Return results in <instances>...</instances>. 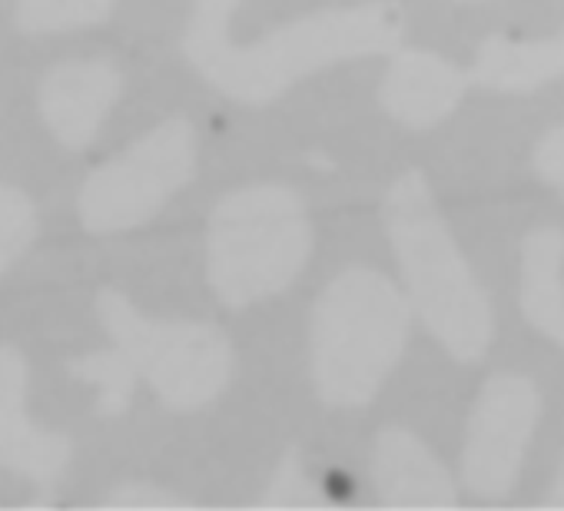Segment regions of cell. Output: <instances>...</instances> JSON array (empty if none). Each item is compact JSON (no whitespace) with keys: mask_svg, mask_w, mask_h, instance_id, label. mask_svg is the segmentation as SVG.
<instances>
[{"mask_svg":"<svg viewBox=\"0 0 564 511\" xmlns=\"http://www.w3.org/2000/svg\"><path fill=\"white\" fill-rule=\"evenodd\" d=\"M236 8L239 0H193L183 57L216 94L242 107H269L329 67L395 54L405 34V14L395 0H366L306 14L262 41L236 44L229 34Z\"/></svg>","mask_w":564,"mask_h":511,"instance_id":"1","label":"cell"},{"mask_svg":"<svg viewBox=\"0 0 564 511\" xmlns=\"http://www.w3.org/2000/svg\"><path fill=\"white\" fill-rule=\"evenodd\" d=\"M382 222L419 323L455 362H481L495 339V313L422 170L392 183Z\"/></svg>","mask_w":564,"mask_h":511,"instance_id":"2","label":"cell"},{"mask_svg":"<svg viewBox=\"0 0 564 511\" xmlns=\"http://www.w3.org/2000/svg\"><path fill=\"white\" fill-rule=\"evenodd\" d=\"M405 290L369 267L343 270L313 309V385L329 409L369 405L405 356Z\"/></svg>","mask_w":564,"mask_h":511,"instance_id":"3","label":"cell"},{"mask_svg":"<svg viewBox=\"0 0 564 511\" xmlns=\"http://www.w3.org/2000/svg\"><path fill=\"white\" fill-rule=\"evenodd\" d=\"M316 246L306 199L282 183H252L226 193L206 226V280L229 309L286 293Z\"/></svg>","mask_w":564,"mask_h":511,"instance_id":"4","label":"cell"},{"mask_svg":"<svg viewBox=\"0 0 564 511\" xmlns=\"http://www.w3.org/2000/svg\"><path fill=\"white\" fill-rule=\"evenodd\" d=\"M97 313L113 346L173 412L209 405L232 379V346L209 323L150 319L123 293L104 290Z\"/></svg>","mask_w":564,"mask_h":511,"instance_id":"5","label":"cell"},{"mask_svg":"<svg viewBox=\"0 0 564 511\" xmlns=\"http://www.w3.org/2000/svg\"><path fill=\"white\" fill-rule=\"evenodd\" d=\"M196 173V133L170 117L120 156L107 160L80 189V219L90 232H123L153 219Z\"/></svg>","mask_w":564,"mask_h":511,"instance_id":"6","label":"cell"},{"mask_svg":"<svg viewBox=\"0 0 564 511\" xmlns=\"http://www.w3.org/2000/svg\"><path fill=\"white\" fill-rule=\"evenodd\" d=\"M541 422V392L521 372L485 379L465 428L462 485L478 498H505L521 475L524 452Z\"/></svg>","mask_w":564,"mask_h":511,"instance_id":"7","label":"cell"},{"mask_svg":"<svg viewBox=\"0 0 564 511\" xmlns=\"http://www.w3.org/2000/svg\"><path fill=\"white\" fill-rule=\"evenodd\" d=\"M471 87L495 94H531L564 77V34L547 41H508L488 37L471 61ZM534 176L564 199V127L544 133L531 153Z\"/></svg>","mask_w":564,"mask_h":511,"instance_id":"8","label":"cell"},{"mask_svg":"<svg viewBox=\"0 0 564 511\" xmlns=\"http://www.w3.org/2000/svg\"><path fill=\"white\" fill-rule=\"evenodd\" d=\"M28 359L14 346H0V465L54 488L70 465L74 445L61 432L37 428L28 412Z\"/></svg>","mask_w":564,"mask_h":511,"instance_id":"9","label":"cell"},{"mask_svg":"<svg viewBox=\"0 0 564 511\" xmlns=\"http://www.w3.org/2000/svg\"><path fill=\"white\" fill-rule=\"evenodd\" d=\"M120 94H123V77L113 64L74 61L54 67L41 80L37 104L51 133L70 150H84L100 133Z\"/></svg>","mask_w":564,"mask_h":511,"instance_id":"10","label":"cell"},{"mask_svg":"<svg viewBox=\"0 0 564 511\" xmlns=\"http://www.w3.org/2000/svg\"><path fill=\"white\" fill-rule=\"evenodd\" d=\"M471 77L429 51H395L379 87L382 110L405 130H432L455 113Z\"/></svg>","mask_w":564,"mask_h":511,"instance_id":"11","label":"cell"},{"mask_svg":"<svg viewBox=\"0 0 564 511\" xmlns=\"http://www.w3.org/2000/svg\"><path fill=\"white\" fill-rule=\"evenodd\" d=\"M372 481L386 508H455L458 485L442 458L409 428L386 425L372 445Z\"/></svg>","mask_w":564,"mask_h":511,"instance_id":"12","label":"cell"},{"mask_svg":"<svg viewBox=\"0 0 564 511\" xmlns=\"http://www.w3.org/2000/svg\"><path fill=\"white\" fill-rule=\"evenodd\" d=\"M518 296L528 326L564 349V229L541 226L524 236Z\"/></svg>","mask_w":564,"mask_h":511,"instance_id":"13","label":"cell"},{"mask_svg":"<svg viewBox=\"0 0 564 511\" xmlns=\"http://www.w3.org/2000/svg\"><path fill=\"white\" fill-rule=\"evenodd\" d=\"M117 0H18V28L24 34H61L104 24Z\"/></svg>","mask_w":564,"mask_h":511,"instance_id":"14","label":"cell"},{"mask_svg":"<svg viewBox=\"0 0 564 511\" xmlns=\"http://www.w3.org/2000/svg\"><path fill=\"white\" fill-rule=\"evenodd\" d=\"M70 376H77L80 382L100 389V399H97L100 415L127 412V405L133 399V389H137V379H140L133 362L117 346H113V352H90L84 359H74Z\"/></svg>","mask_w":564,"mask_h":511,"instance_id":"15","label":"cell"},{"mask_svg":"<svg viewBox=\"0 0 564 511\" xmlns=\"http://www.w3.org/2000/svg\"><path fill=\"white\" fill-rule=\"evenodd\" d=\"M323 501H326V494L319 491L316 478L306 471L300 448H290L279 458V465L256 504L259 508H319Z\"/></svg>","mask_w":564,"mask_h":511,"instance_id":"16","label":"cell"},{"mask_svg":"<svg viewBox=\"0 0 564 511\" xmlns=\"http://www.w3.org/2000/svg\"><path fill=\"white\" fill-rule=\"evenodd\" d=\"M34 236H37L34 203L18 186L0 183V252H8L18 260V256L34 242Z\"/></svg>","mask_w":564,"mask_h":511,"instance_id":"17","label":"cell"},{"mask_svg":"<svg viewBox=\"0 0 564 511\" xmlns=\"http://www.w3.org/2000/svg\"><path fill=\"white\" fill-rule=\"evenodd\" d=\"M104 504L110 508H189L193 501L163 488V485H150V481H123L117 485Z\"/></svg>","mask_w":564,"mask_h":511,"instance_id":"18","label":"cell"},{"mask_svg":"<svg viewBox=\"0 0 564 511\" xmlns=\"http://www.w3.org/2000/svg\"><path fill=\"white\" fill-rule=\"evenodd\" d=\"M544 504H547V508H564V455H561L557 475H554V481H551V491L544 494Z\"/></svg>","mask_w":564,"mask_h":511,"instance_id":"19","label":"cell"},{"mask_svg":"<svg viewBox=\"0 0 564 511\" xmlns=\"http://www.w3.org/2000/svg\"><path fill=\"white\" fill-rule=\"evenodd\" d=\"M14 263V256H8V252H0V273H4L8 267Z\"/></svg>","mask_w":564,"mask_h":511,"instance_id":"20","label":"cell"}]
</instances>
